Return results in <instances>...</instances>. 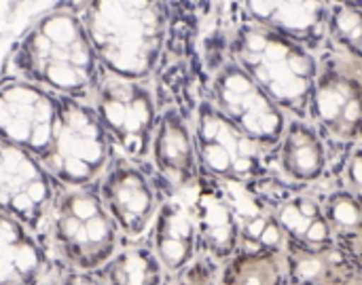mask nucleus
Returning <instances> with one entry per match:
<instances>
[{
	"instance_id": "nucleus-1",
	"label": "nucleus",
	"mask_w": 362,
	"mask_h": 285,
	"mask_svg": "<svg viewBox=\"0 0 362 285\" xmlns=\"http://www.w3.org/2000/svg\"><path fill=\"white\" fill-rule=\"evenodd\" d=\"M229 55L291 119H310L320 72L312 47L244 13L229 34Z\"/></svg>"
},
{
	"instance_id": "nucleus-2",
	"label": "nucleus",
	"mask_w": 362,
	"mask_h": 285,
	"mask_svg": "<svg viewBox=\"0 0 362 285\" xmlns=\"http://www.w3.org/2000/svg\"><path fill=\"white\" fill-rule=\"evenodd\" d=\"M13 59L17 76L85 102H93L104 70L81 15L72 11L40 17L17 44Z\"/></svg>"
},
{
	"instance_id": "nucleus-3",
	"label": "nucleus",
	"mask_w": 362,
	"mask_h": 285,
	"mask_svg": "<svg viewBox=\"0 0 362 285\" xmlns=\"http://www.w3.org/2000/svg\"><path fill=\"white\" fill-rule=\"evenodd\" d=\"M36 235L57 265L76 271H98L123 248L98 184L57 182Z\"/></svg>"
},
{
	"instance_id": "nucleus-4",
	"label": "nucleus",
	"mask_w": 362,
	"mask_h": 285,
	"mask_svg": "<svg viewBox=\"0 0 362 285\" xmlns=\"http://www.w3.org/2000/svg\"><path fill=\"white\" fill-rule=\"evenodd\" d=\"M81 19L102 66L127 78H151L165 44L159 0H87Z\"/></svg>"
},
{
	"instance_id": "nucleus-5",
	"label": "nucleus",
	"mask_w": 362,
	"mask_h": 285,
	"mask_svg": "<svg viewBox=\"0 0 362 285\" xmlns=\"http://www.w3.org/2000/svg\"><path fill=\"white\" fill-rule=\"evenodd\" d=\"M191 125L204 174L227 182H257L278 174L276 148L246 133L206 93Z\"/></svg>"
},
{
	"instance_id": "nucleus-6",
	"label": "nucleus",
	"mask_w": 362,
	"mask_h": 285,
	"mask_svg": "<svg viewBox=\"0 0 362 285\" xmlns=\"http://www.w3.org/2000/svg\"><path fill=\"white\" fill-rule=\"evenodd\" d=\"M115 152L95 106L78 97L59 95L53 138L40 157L53 178L64 184H98Z\"/></svg>"
},
{
	"instance_id": "nucleus-7",
	"label": "nucleus",
	"mask_w": 362,
	"mask_h": 285,
	"mask_svg": "<svg viewBox=\"0 0 362 285\" xmlns=\"http://www.w3.org/2000/svg\"><path fill=\"white\" fill-rule=\"evenodd\" d=\"M91 104L115 150L136 163H148L163 110L151 78H127L104 68Z\"/></svg>"
},
{
	"instance_id": "nucleus-8",
	"label": "nucleus",
	"mask_w": 362,
	"mask_h": 285,
	"mask_svg": "<svg viewBox=\"0 0 362 285\" xmlns=\"http://www.w3.org/2000/svg\"><path fill=\"white\" fill-rule=\"evenodd\" d=\"M318 51L320 72L310 119L335 144L350 150L362 142V59L331 38Z\"/></svg>"
},
{
	"instance_id": "nucleus-9",
	"label": "nucleus",
	"mask_w": 362,
	"mask_h": 285,
	"mask_svg": "<svg viewBox=\"0 0 362 285\" xmlns=\"http://www.w3.org/2000/svg\"><path fill=\"white\" fill-rule=\"evenodd\" d=\"M98 190L121 233L123 245L144 243L165 195L153 169L115 152L98 180Z\"/></svg>"
},
{
	"instance_id": "nucleus-10",
	"label": "nucleus",
	"mask_w": 362,
	"mask_h": 285,
	"mask_svg": "<svg viewBox=\"0 0 362 285\" xmlns=\"http://www.w3.org/2000/svg\"><path fill=\"white\" fill-rule=\"evenodd\" d=\"M208 97L246 133L259 142L278 148L291 116L274 97L229 55L212 70Z\"/></svg>"
},
{
	"instance_id": "nucleus-11",
	"label": "nucleus",
	"mask_w": 362,
	"mask_h": 285,
	"mask_svg": "<svg viewBox=\"0 0 362 285\" xmlns=\"http://www.w3.org/2000/svg\"><path fill=\"white\" fill-rule=\"evenodd\" d=\"M261 184L276 207L288 250L322 252L337 245V235L327 207V182L293 184L276 174L263 178Z\"/></svg>"
},
{
	"instance_id": "nucleus-12",
	"label": "nucleus",
	"mask_w": 362,
	"mask_h": 285,
	"mask_svg": "<svg viewBox=\"0 0 362 285\" xmlns=\"http://www.w3.org/2000/svg\"><path fill=\"white\" fill-rule=\"evenodd\" d=\"M59 95L23 76H4L0 87V129L8 140L36 157L51 144Z\"/></svg>"
},
{
	"instance_id": "nucleus-13",
	"label": "nucleus",
	"mask_w": 362,
	"mask_h": 285,
	"mask_svg": "<svg viewBox=\"0 0 362 285\" xmlns=\"http://www.w3.org/2000/svg\"><path fill=\"white\" fill-rule=\"evenodd\" d=\"M57 180L34 152L0 142V203L2 214L19 220L34 233L53 201Z\"/></svg>"
},
{
	"instance_id": "nucleus-14",
	"label": "nucleus",
	"mask_w": 362,
	"mask_h": 285,
	"mask_svg": "<svg viewBox=\"0 0 362 285\" xmlns=\"http://www.w3.org/2000/svg\"><path fill=\"white\" fill-rule=\"evenodd\" d=\"M348 152L312 119H291L276 148L278 176L293 184H320L337 174Z\"/></svg>"
},
{
	"instance_id": "nucleus-15",
	"label": "nucleus",
	"mask_w": 362,
	"mask_h": 285,
	"mask_svg": "<svg viewBox=\"0 0 362 285\" xmlns=\"http://www.w3.org/2000/svg\"><path fill=\"white\" fill-rule=\"evenodd\" d=\"M195 182L163 195L153 229L144 241L159 256L168 275L178 273L204 252Z\"/></svg>"
},
{
	"instance_id": "nucleus-16",
	"label": "nucleus",
	"mask_w": 362,
	"mask_h": 285,
	"mask_svg": "<svg viewBox=\"0 0 362 285\" xmlns=\"http://www.w3.org/2000/svg\"><path fill=\"white\" fill-rule=\"evenodd\" d=\"M146 165L153 169L165 195L199 180L202 165L193 125L182 108L174 104L163 106Z\"/></svg>"
},
{
	"instance_id": "nucleus-17",
	"label": "nucleus",
	"mask_w": 362,
	"mask_h": 285,
	"mask_svg": "<svg viewBox=\"0 0 362 285\" xmlns=\"http://www.w3.org/2000/svg\"><path fill=\"white\" fill-rule=\"evenodd\" d=\"M2 285H49L66 267L57 265L38 235L19 220L2 214Z\"/></svg>"
},
{
	"instance_id": "nucleus-18",
	"label": "nucleus",
	"mask_w": 362,
	"mask_h": 285,
	"mask_svg": "<svg viewBox=\"0 0 362 285\" xmlns=\"http://www.w3.org/2000/svg\"><path fill=\"white\" fill-rule=\"evenodd\" d=\"M246 13L314 51L329 38L331 0H244Z\"/></svg>"
},
{
	"instance_id": "nucleus-19",
	"label": "nucleus",
	"mask_w": 362,
	"mask_h": 285,
	"mask_svg": "<svg viewBox=\"0 0 362 285\" xmlns=\"http://www.w3.org/2000/svg\"><path fill=\"white\" fill-rule=\"evenodd\" d=\"M98 273L106 285H168V271L148 243L123 245Z\"/></svg>"
},
{
	"instance_id": "nucleus-20",
	"label": "nucleus",
	"mask_w": 362,
	"mask_h": 285,
	"mask_svg": "<svg viewBox=\"0 0 362 285\" xmlns=\"http://www.w3.org/2000/svg\"><path fill=\"white\" fill-rule=\"evenodd\" d=\"M329 38L362 59V6L358 4H331Z\"/></svg>"
},
{
	"instance_id": "nucleus-21",
	"label": "nucleus",
	"mask_w": 362,
	"mask_h": 285,
	"mask_svg": "<svg viewBox=\"0 0 362 285\" xmlns=\"http://www.w3.org/2000/svg\"><path fill=\"white\" fill-rule=\"evenodd\" d=\"M223 262L202 252L193 262L174 275H168V285H223Z\"/></svg>"
},
{
	"instance_id": "nucleus-22",
	"label": "nucleus",
	"mask_w": 362,
	"mask_h": 285,
	"mask_svg": "<svg viewBox=\"0 0 362 285\" xmlns=\"http://www.w3.org/2000/svg\"><path fill=\"white\" fill-rule=\"evenodd\" d=\"M49 285H106L98 271H76L64 269Z\"/></svg>"
},
{
	"instance_id": "nucleus-23",
	"label": "nucleus",
	"mask_w": 362,
	"mask_h": 285,
	"mask_svg": "<svg viewBox=\"0 0 362 285\" xmlns=\"http://www.w3.org/2000/svg\"><path fill=\"white\" fill-rule=\"evenodd\" d=\"M333 2H341V4H358V6H362V0H331V4Z\"/></svg>"
},
{
	"instance_id": "nucleus-24",
	"label": "nucleus",
	"mask_w": 362,
	"mask_h": 285,
	"mask_svg": "<svg viewBox=\"0 0 362 285\" xmlns=\"http://www.w3.org/2000/svg\"><path fill=\"white\" fill-rule=\"evenodd\" d=\"M40 285H45V284H40Z\"/></svg>"
}]
</instances>
